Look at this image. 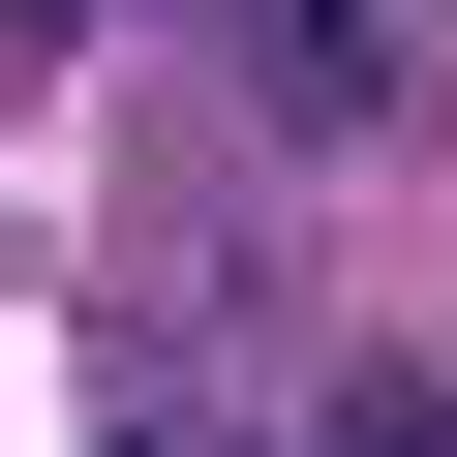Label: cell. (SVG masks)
<instances>
[{"label":"cell","mask_w":457,"mask_h":457,"mask_svg":"<svg viewBox=\"0 0 457 457\" xmlns=\"http://www.w3.org/2000/svg\"><path fill=\"white\" fill-rule=\"evenodd\" d=\"M153 457H183V427H153Z\"/></svg>","instance_id":"3"},{"label":"cell","mask_w":457,"mask_h":457,"mask_svg":"<svg viewBox=\"0 0 457 457\" xmlns=\"http://www.w3.org/2000/svg\"><path fill=\"white\" fill-rule=\"evenodd\" d=\"M336 457H457V396H336Z\"/></svg>","instance_id":"2"},{"label":"cell","mask_w":457,"mask_h":457,"mask_svg":"<svg viewBox=\"0 0 457 457\" xmlns=\"http://www.w3.org/2000/svg\"><path fill=\"white\" fill-rule=\"evenodd\" d=\"M245 31H275V122H366V92H396V31H366V0H245Z\"/></svg>","instance_id":"1"}]
</instances>
